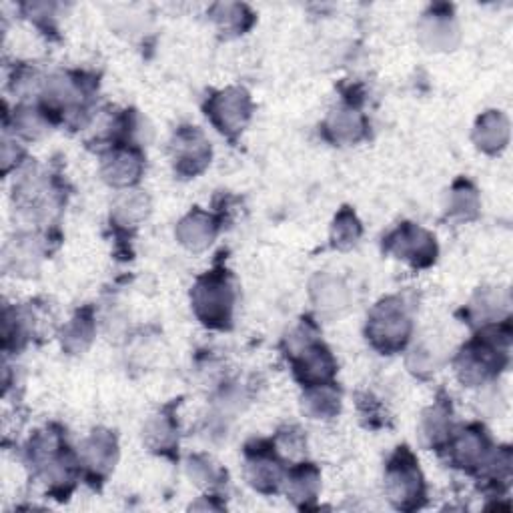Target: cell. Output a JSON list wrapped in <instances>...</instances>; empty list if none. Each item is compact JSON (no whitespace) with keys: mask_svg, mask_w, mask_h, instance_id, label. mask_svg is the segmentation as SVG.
<instances>
[{"mask_svg":"<svg viewBox=\"0 0 513 513\" xmlns=\"http://www.w3.org/2000/svg\"><path fill=\"white\" fill-rule=\"evenodd\" d=\"M501 331V327L487 329L459 351L455 359V371L463 385H481L503 369L507 363L505 351L509 345V331L503 335Z\"/></svg>","mask_w":513,"mask_h":513,"instance_id":"cell-1","label":"cell"},{"mask_svg":"<svg viewBox=\"0 0 513 513\" xmlns=\"http://www.w3.org/2000/svg\"><path fill=\"white\" fill-rule=\"evenodd\" d=\"M411 335V319L399 297L379 301L367 319V339L383 355H393L405 347Z\"/></svg>","mask_w":513,"mask_h":513,"instance_id":"cell-2","label":"cell"},{"mask_svg":"<svg viewBox=\"0 0 513 513\" xmlns=\"http://www.w3.org/2000/svg\"><path fill=\"white\" fill-rule=\"evenodd\" d=\"M193 309L203 325L211 329H225L233 317V287L225 273H207L199 277L193 293Z\"/></svg>","mask_w":513,"mask_h":513,"instance_id":"cell-3","label":"cell"},{"mask_svg":"<svg viewBox=\"0 0 513 513\" xmlns=\"http://www.w3.org/2000/svg\"><path fill=\"white\" fill-rule=\"evenodd\" d=\"M385 491L397 509H417L425 497V483L413 453L407 447H399L387 463Z\"/></svg>","mask_w":513,"mask_h":513,"instance_id":"cell-4","label":"cell"},{"mask_svg":"<svg viewBox=\"0 0 513 513\" xmlns=\"http://www.w3.org/2000/svg\"><path fill=\"white\" fill-rule=\"evenodd\" d=\"M383 249L397 259L411 263L413 267H429L437 257V243L425 229L403 223L383 243Z\"/></svg>","mask_w":513,"mask_h":513,"instance_id":"cell-5","label":"cell"},{"mask_svg":"<svg viewBox=\"0 0 513 513\" xmlns=\"http://www.w3.org/2000/svg\"><path fill=\"white\" fill-rule=\"evenodd\" d=\"M291 343H293L291 355H293L295 377L305 387L329 383L337 371V363L331 351L323 343L315 341L311 335L305 339V343H295V341Z\"/></svg>","mask_w":513,"mask_h":513,"instance_id":"cell-6","label":"cell"},{"mask_svg":"<svg viewBox=\"0 0 513 513\" xmlns=\"http://www.w3.org/2000/svg\"><path fill=\"white\" fill-rule=\"evenodd\" d=\"M251 111V99L243 89H227L207 101V117L227 137H235L245 129Z\"/></svg>","mask_w":513,"mask_h":513,"instance_id":"cell-7","label":"cell"},{"mask_svg":"<svg viewBox=\"0 0 513 513\" xmlns=\"http://www.w3.org/2000/svg\"><path fill=\"white\" fill-rule=\"evenodd\" d=\"M171 151L175 171L185 179L203 173L211 163V147L203 133L193 127H183L175 133Z\"/></svg>","mask_w":513,"mask_h":513,"instance_id":"cell-8","label":"cell"},{"mask_svg":"<svg viewBox=\"0 0 513 513\" xmlns=\"http://www.w3.org/2000/svg\"><path fill=\"white\" fill-rule=\"evenodd\" d=\"M273 449L275 447H267L263 443H257L255 449H247L245 475L249 483L261 493H275L279 485L285 481L283 461Z\"/></svg>","mask_w":513,"mask_h":513,"instance_id":"cell-9","label":"cell"},{"mask_svg":"<svg viewBox=\"0 0 513 513\" xmlns=\"http://www.w3.org/2000/svg\"><path fill=\"white\" fill-rule=\"evenodd\" d=\"M449 457L455 467L475 471L483 469L491 455V445L485 429L481 425H469L459 431L453 439L449 437Z\"/></svg>","mask_w":513,"mask_h":513,"instance_id":"cell-10","label":"cell"},{"mask_svg":"<svg viewBox=\"0 0 513 513\" xmlns=\"http://www.w3.org/2000/svg\"><path fill=\"white\" fill-rule=\"evenodd\" d=\"M143 155L133 147H115L103 157V177L113 187H131L143 175Z\"/></svg>","mask_w":513,"mask_h":513,"instance_id":"cell-11","label":"cell"},{"mask_svg":"<svg viewBox=\"0 0 513 513\" xmlns=\"http://www.w3.org/2000/svg\"><path fill=\"white\" fill-rule=\"evenodd\" d=\"M119 455L117 437L111 431L97 429L83 443V461L95 477H105L115 467Z\"/></svg>","mask_w":513,"mask_h":513,"instance_id":"cell-12","label":"cell"},{"mask_svg":"<svg viewBox=\"0 0 513 513\" xmlns=\"http://www.w3.org/2000/svg\"><path fill=\"white\" fill-rule=\"evenodd\" d=\"M321 487L319 469L313 463H299L285 473V491L297 507H309Z\"/></svg>","mask_w":513,"mask_h":513,"instance_id":"cell-13","label":"cell"},{"mask_svg":"<svg viewBox=\"0 0 513 513\" xmlns=\"http://www.w3.org/2000/svg\"><path fill=\"white\" fill-rule=\"evenodd\" d=\"M217 229L219 227L211 215H207L201 209H195L179 223L177 237H179V243L185 245L187 249L203 251L213 243Z\"/></svg>","mask_w":513,"mask_h":513,"instance_id":"cell-14","label":"cell"},{"mask_svg":"<svg viewBox=\"0 0 513 513\" xmlns=\"http://www.w3.org/2000/svg\"><path fill=\"white\" fill-rule=\"evenodd\" d=\"M455 35H457V27L449 13L433 11L431 15H425V19L419 25V37L423 45L431 47V51L451 49Z\"/></svg>","mask_w":513,"mask_h":513,"instance_id":"cell-15","label":"cell"},{"mask_svg":"<svg viewBox=\"0 0 513 513\" xmlns=\"http://www.w3.org/2000/svg\"><path fill=\"white\" fill-rule=\"evenodd\" d=\"M509 137V125L507 119L499 111H489L485 113L475 127L473 139L477 147L485 153H497L505 147Z\"/></svg>","mask_w":513,"mask_h":513,"instance_id":"cell-16","label":"cell"},{"mask_svg":"<svg viewBox=\"0 0 513 513\" xmlns=\"http://www.w3.org/2000/svg\"><path fill=\"white\" fill-rule=\"evenodd\" d=\"M341 409V393L333 383H321L307 387L303 395V411L313 419H331Z\"/></svg>","mask_w":513,"mask_h":513,"instance_id":"cell-17","label":"cell"},{"mask_svg":"<svg viewBox=\"0 0 513 513\" xmlns=\"http://www.w3.org/2000/svg\"><path fill=\"white\" fill-rule=\"evenodd\" d=\"M325 127L335 143H355L365 133V121L353 107L335 109Z\"/></svg>","mask_w":513,"mask_h":513,"instance_id":"cell-18","label":"cell"},{"mask_svg":"<svg viewBox=\"0 0 513 513\" xmlns=\"http://www.w3.org/2000/svg\"><path fill=\"white\" fill-rule=\"evenodd\" d=\"M451 433V411L443 403H435L423 413L421 437L429 447H439L449 441Z\"/></svg>","mask_w":513,"mask_h":513,"instance_id":"cell-19","label":"cell"},{"mask_svg":"<svg viewBox=\"0 0 513 513\" xmlns=\"http://www.w3.org/2000/svg\"><path fill=\"white\" fill-rule=\"evenodd\" d=\"M447 213H449V217L459 219V221H469V219L477 217L479 197H477V191L467 181H459L451 189Z\"/></svg>","mask_w":513,"mask_h":513,"instance_id":"cell-20","label":"cell"},{"mask_svg":"<svg viewBox=\"0 0 513 513\" xmlns=\"http://www.w3.org/2000/svg\"><path fill=\"white\" fill-rule=\"evenodd\" d=\"M95 335V325L89 313H79L63 331V347L69 353H83Z\"/></svg>","mask_w":513,"mask_h":513,"instance_id":"cell-21","label":"cell"},{"mask_svg":"<svg viewBox=\"0 0 513 513\" xmlns=\"http://www.w3.org/2000/svg\"><path fill=\"white\" fill-rule=\"evenodd\" d=\"M145 437L149 447H153L155 451H171L177 445L175 425L167 415H157L155 419H151L145 429Z\"/></svg>","mask_w":513,"mask_h":513,"instance_id":"cell-22","label":"cell"},{"mask_svg":"<svg viewBox=\"0 0 513 513\" xmlns=\"http://www.w3.org/2000/svg\"><path fill=\"white\" fill-rule=\"evenodd\" d=\"M333 245L337 249H349L361 237V223L349 209H343L333 223Z\"/></svg>","mask_w":513,"mask_h":513,"instance_id":"cell-23","label":"cell"},{"mask_svg":"<svg viewBox=\"0 0 513 513\" xmlns=\"http://www.w3.org/2000/svg\"><path fill=\"white\" fill-rule=\"evenodd\" d=\"M213 17L223 31L243 33L251 25V13L243 5H217L213 9Z\"/></svg>","mask_w":513,"mask_h":513,"instance_id":"cell-24","label":"cell"},{"mask_svg":"<svg viewBox=\"0 0 513 513\" xmlns=\"http://www.w3.org/2000/svg\"><path fill=\"white\" fill-rule=\"evenodd\" d=\"M15 129L27 139H39L49 131V115L39 109H19L15 113Z\"/></svg>","mask_w":513,"mask_h":513,"instance_id":"cell-25","label":"cell"},{"mask_svg":"<svg viewBox=\"0 0 513 513\" xmlns=\"http://www.w3.org/2000/svg\"><path fill=\"white\" fill-rule=\"evenodd\" d=\"M147 209H149V203L145 195L127 193L115 205V219L125 225H133L147 215Z\"/></svg>","mask_w":513,"mask_h":513,"instance_id":"cell-26","label":"cell"}]
</instances>
